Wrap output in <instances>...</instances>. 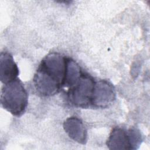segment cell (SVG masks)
Segmentation results:
<instances>
[{"label":"cell","instance_id":"obj_2","mask_svg":"<svg viewBox=\"0 0 150 150\" xmlns=\"http://www.w3.org/2000/svg\"><path fill=\"white\" fill-rule=\"evenodd\" d=\"M95 81L90 75L83 73L79 80L67 91L70 103L79 108H87L91 105V100Z\"/></svg>","mask_w":150,"mask_h":150},{"label":"cell","instance_id":"obj_6","mask_svg":"<svg viewBox=\"0 0 150 150\" xmlns=\"http://www.w3.org/2000/svg\"><path fill=\"white\" fill-rule=\"evenodd\" d=\"M63 128L73 141L85 144L87 140V131L81 119L77 117L67 118L63 123Z\"/></svg>","mask_w":150,"mask_h":150},{"label":"cell","instance_id":"obj_4","mask_svg":"<svg viewBox=\"0 0 150 150\" xmlns=\"http://www.w3.org/2000/svg\"><path fill=\"white\" fill-rule=\"evenodd\" d=\"M115 97L114 86L107 80H101L95 82L91 105L97 108H106L114 102Z\"/></svg>","mask_w":150,"mask_h":150},{"label":"cell","instance_id":"obj_9","mask_svg":"<svg viewBox=\"0 0 150 150\" xmlns=\"http://www.w3.org/2000/svg\"><path fill=\"white\" fill-rule=\"evenodd\" d=\"M83 73L79 65L74 60L70 57H67L63 87L69 88L73 86L80 78Z\"/></svg>","mask_w":150,"mask_h":150},{"label":"cell","instance_id":"obj_5","mask_svg":"<svg viewBox=\"0 0 150 150\" xmlns=\"http://www.w3.org/2000/svg\"><path fill=\"white\" fill-rule=\"evenodd\" d=\"M33 84L37 91L43 96H53L62 88L59 83L38 69L33 77Z\"/></svg>","mask_w":150,"mask_h":150},{"label":"cell","instance_id":"obj_7","mask_svg":"<svg viewBox=\"0 0 150 150\" xmlns=\"http://www.w3.org/2000/svg\"><path fill=\"white\" fill-rule=\"evenodd\" d=\"M19 69L13 56L7 52H2L0 55V79L4 84L16 79Z\"/></svg>","mask_w":150,"mask_h":150},{"label":"cell","instance_id":"obj_8","mask_svg":"<svg viewBox=\"0 0 150 150\" xmlns=\"http://www.w3.org/2000/svg\"><path fill=\"white\" fill-rule=\"evenodd\" d=\"M106 144L110 149H131L127 131L120 127L112 129Z\"/></svg>","mask_w":150,"mask_h":150},{"label":"cell","instance_id":"obj_3","mask_svg":"<svg viewBox=\"0 0 150 150\" xmlns=\"http://www.w3.org/2000/svg\"><path fill=\"white\" fill-rule=\"evenodd\" d=\"M66 57L59 53H50L42 59L38 69L58 82L63 87L66 70Z\"/></svg>","mask_w":150,"mask_h":150},{"label":"cell","instance_id":"obj_1","mask_svg":"<svg viewBox=\"0 0 150 150\" xmlns=\"http://www.w3.org/2000/svg\"><path fill=\"white\" fill-rule=\"evenodd\" d=\"M28 103V93L18 78L4 84L1 90V103L4 109L14 116L19 117L25 111Z\"/></svg>","mask_w":150,"mask_h":150},{"label":"cell","instance_id":"obj_10","mask_svg":"<svg viewBox=\"0 0 150 150\" xmlns=\"http://www.w3.org/2000/svg\"><path fill=\"white\" fill-rule=\"evenodd\" d=\"M131 149H138L142 142L143 139L139 130L135 128H131L127 130Z\"/></svg>","mask_w":150,"mask_h":150}]
</instances>
